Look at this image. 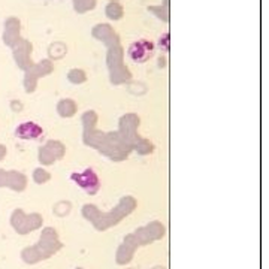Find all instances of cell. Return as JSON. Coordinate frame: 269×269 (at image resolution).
Wrapping results in <instances>:
<instances>
[{
    "label": "cell",
    "mask_w": 269,
    "mask_h": 269,
    "mask_svg": "<svg viewBox=\"0 0 269 269\" xmlns=\"http://www.w3.org/2000/svg\"><path fill=\"white\" fill-rule=\"evenodd\" d=\"M14 57H15V62L20 68L22 69H28L32 66V62H30V51H32V45L27 42V40H22L20 39L14 46Z\"/></svg>",
    "instance_id": "6da1fadb"
},
{
    "label": "cell",
    "mask_w": 269,
    "mask_h": 269,
    "mask_svg": "<svg viewBox=\"0 0 269 269\" xmlns=\"http://www.w3.org/2000/svg\"><path fill=\"white\" fill-rule=\"evenodd\" d=\"M152 51H154V45L151 42H148V40L134 42V45L129 48V54H130L132 60L138 62V63L146 62L152 56Z\"/></svg>",
    "instance_id": "7a4b0ae2"
},
{
    "label": "cell",
    "mask_w": 269,
    "mask_h": 269,
    "mask_svg": "<svg viewBox=\"0 0 269 269\" xmlns=\"http://www.w3.org/2000/svg\"><path fill=\"white\" fill-rule=\"evenodd\" d=\"M3 40L6 45L14 46L20 40V21L15 18H9L4 22V33H3Z\"/></svg>",
    "instance_id": "3957f363"
},
{
    "label": "cell",
    "mask_w": 269,
    "mask_h": 269,
    "mask_svg": "<svg viewBox=\"0 0 269 269\" xmlns=\"http://www.w3.org/2000/svg\"><path fill=\"white\" fill-rule=\"evenodd\" d=\"M93 34H94L98 39L104 40V42H105L106 45H110V46L118 45V38H117V34L111 30V27H110L108 24H100V26H98V27L93 30Z\"/></svg>",
    "instance_id": "277c9868"
},
{
    "label": "cell",
    "mask_w": 269,
    "mask_h": 269,
    "mask_svg": "<svg viewBox=\"0 0 269 269\" xmlns=\"http://www.w3.org/2000/svg\"><path fill=\"white\" fill-rule=\"evenodd\" d=\"M40 130L36 124L26 123V124H22L16 129V136H20V138H36Z\"/></svg>",
    "instance_id": "5b68a950"
},
{
    "label": "cell",
    "mask_w": 269,
    "mask_h": 269,
    "mask_svg": "<svg viewBox=\"0 0 269 269\" xmlns=\"http://www.w3.org/2000/svg\"><path fill=\"white\" fill-rule=\"evenodd\" d=\"M106 15L111 20H120L123 16V8L118 2H110V4L106 6Z\"/></svg>",
    "instance_id": "8992f818"
},
{
    "label": "cell",
    "mask_w": 269,
    "mask_h": 269,
    "mask_svg": "<svg viewBox=\"0 0 269 269\" xmlns=\"http://www.w3.org/2000/svg\"><path fill=\"white\" fill-rule=\"evenodd\" d=\"M74 2H75V9L78 12H86L96 6V0H74Z\"/></svg>",
    "instance_id": "52a82bcc"
},
{
    "label": "cell",
    "mask_w": 269,
    "mask_h": 269,
    "mask_svg": "<svg viewBox=\"0 0 269 269\" xmlns=\"http://www.w3.org/2000/svg\"><path fill=\"white\" fill-rule=\"evenodd\" d=\"M69 80H70L72 82H82V81H86V74H84L82 70L74 69V70H70V74H69Z\"/></svg>",
    "instance_id": "ba28073f"
},
{
    "label": "cell",
    "mask_w": 269,
    "mask_h": 269,
    "mask_svg": "<svg viewBox=\"0 0 269 269\" xmlns=\"http://www.w3.org/2000/svg\"><path fill=\"white\" fill-rule=\"evenodd\" d=\"M151 10H152V12H156L158 18H163L164 21H168V12H166V10H163L162 8H151Z\"/></svg>",
    "instance_id": "9c48e42d"
},
{
    "label": "cell",
    "mask_w": 269,
    "mask_h": 269,
    "mask_svg": "<svg viewBox=\"0 0 269 269\" xmlns=\"http://www.w3.org/2000/svg\"><path fill=\"white\" fill-rule=\"evenodd\" d=\"M6 154V150H4V146L3 145H0V160L3 158V156Z\"/></svg>",
    "instance_id": "30bf717a"
}]
</instances>
